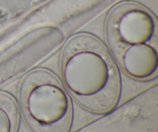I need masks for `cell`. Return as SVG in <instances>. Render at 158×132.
Returning <instances> with one entry per match:
<instances>
[{"instance_id":"obj_1","label":"cell","mask_w":158,"mask_h":132,"mask_svg":"<svg viewBox=\"0 0 158 132\" xmlns=\"http://www.w3.org/2000/svg\"><path fill=\"white\" fill-rule=\"evenodd\" d=\"M66 89L77 103L94 113L110 111L119 99L118 71L97 38L77 34L68 40L60 57Z\"/></svg>"},{"instance_id":"obj_2","label":"cell","mask_w":158,"mask_h":132,"mask_svg":"<svg viewBox=\"0 0 158 132\" xmlns=\"http://www.w3.org/2000/svg\"><path fill=\"white\" fill-rule=\"evenodd\" d=\"M106 36L111 53L128 76L139 80L157 76V24L149 11L132 2L117 5L106 18Z\"/></svg>"},{"instance_id":"obj_3","label":"cell","mask_w":158,"mask_h":132,"mask_svg":"<svg viewBox=\"0 0 158 132\" xmlns=\"http://www.w3.org/2000/svg\"><path fill=\"white\" fill-rule=\"evenodd\" d=\"M19 104L32 132H69L72 106L66 88L49 70L36 69L26 74L19 90Z\"/></svg>"},{"instance_id":"obj_4","label":"cell","mask_w":158,"mask_h":132,"mask_svg":"<svg viewBox=\"0 0 158 132\" xmlns=\"http://www.w3.org/2000/svg\"><path fill=\"white\" fill-rule=\"evenodd\" d=\"M19 123V111L12 96L0 92V132H15Z\"/></svg>"}]
</instances>
